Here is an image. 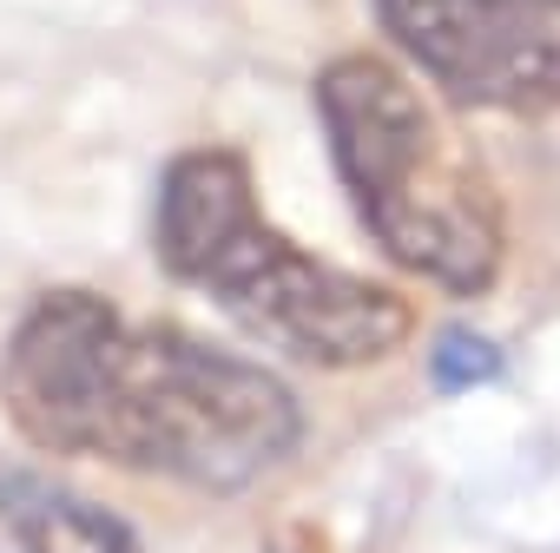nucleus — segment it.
Masks as SVG:
<instances>
[{
	"instance_id": "nucleus-5",
	"label": "nucleus",
	"mask_w": 560,
	"mask_h": 553,
	"mask_svg": "<svg viewBox=\"0 0 560 553\" xmlns=\"http://www.w3.org/2000/svg\"><path fill=\"white\" fill-rule=\"evenodd\" d=\"M0 527L21 553H132V527L47 474H0Z\"/></svg>"
},
{
	"instance_id": "nucleus-4",
	"label": "nucleus",
	"mask_w": 560,
	"mask_h": 553,
	"mask_svg": "<svg viewBox=\"0 0 560 553\" xmlns=\"http://www.w3.org/2000/svg\"><path fill=\"white\" fill-rule=\"evenodd\" d=\"M376 21L455 106L560 113V0H376Z\"/></svg>"
},
{
	"instance_id": "nucleus-2",
	"label": "nucleus",
	"mask_w": 560,
	"mask_h": 553,
	"mask_svg": "<svg viewBox=\"0 0 560 553\" xmlns=\"http://www.w3.org/2000/svg\"><path fill=\"white\" fill-rule=\"evenodd\" d=\"M159 263L205 291L231 323L317 369H370L416 330L409 297L291 244L257 204L244 152L198 145L165 165L152 211Z\"/></svg>"
},
{
	"instance_id": "nucleus-1",
	"label": "nucleus",
	"mask_w": 560,
	"mask_h": 553,
	"mask_svg": "<svg viewBox=\"0 0 560 553\" xmlns=\"http://www.w3.org/2000/svg\"><path fill=\"white\" fill-rule=\"evenodd\" d=\"M0 409L54 455H93L198 494H244L284 468L304 409L270 369L185 337L126 323L93 291H47L0 350Z\"/></svg>"
},
{
	"instance_id": "nucleus-6",
	"label": "nucleus",
	"mask_w": 560,
	"mask_h": 553,
	"mask_svg": "<svg viewBox=\"0 0 560 553\" xmlns=\"http://www.w3.org/2000/svg\"><path fill=\"white\" fill-rule=\"evenodd\" d=\"M494 369H501V350H494L488 337H475V330H442V343H435V383H442V389L494 383Z\"/></svg>"
},
{
	"instance_id": "nucleus-3",
	"label": "nucleus",
	"mask_w": 560,
	"mask_h": 553,
	"mask_svg": "<svg viewBox=\"0 0 560 553\" xmlns=\"http://www.w3.org/2000/svg\"><path fill=\"white\" fill-rule=\"evenodd\" d=\"M317 119L376 250L422 284L481 297L508 250V217L416 80L376 54H337L317 73Z\"/></svg>"
}]
</instances>
